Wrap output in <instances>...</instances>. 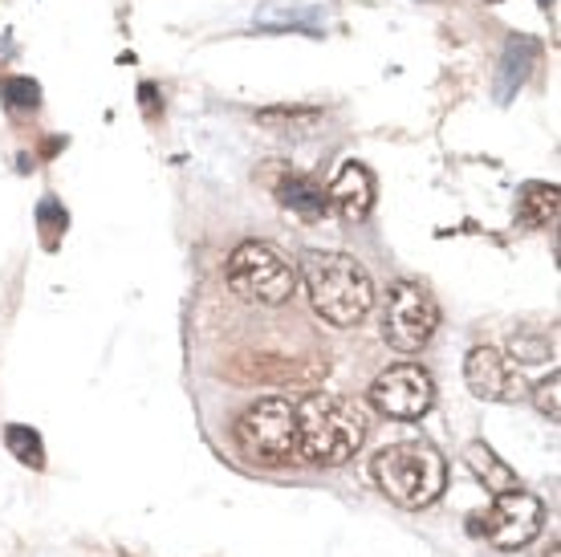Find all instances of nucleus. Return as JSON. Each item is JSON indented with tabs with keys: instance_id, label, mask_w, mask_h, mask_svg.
Segmentation results:
<instances>
[{
	"instance_id": "nucleus-1",
	"label": "nucleus",
	"mask_w": 561,
	"mask_h": 557,
	"mask_svg": "<svg viewBox=\"0 0 561 557\" xmlns=\"http://www.w3.org/2000/svg\"><path fill=\"white\" fill-rule=\"evenodd\" d=\"M301 281L313 314L337 330L358 326L375 306V281L346 252H306Z\"/></svg>"
},
{
	"instance_id": "nucleus-14",
	"label": "nucleus",
	"mask_w": 561,
	"mask_h": 557,
	"mask_svg": "<svg viewBox=\"0 0 561 557\" xmlns=\"http://www.w3.org/2000/svg\"><path fill=\"white\" fill-rule=\"evenodd\" d=\"M463 461H468V468H472V473H477L480 480L492 488V492H508V488H520L517 476H513V468L496 461V456H492V447L472 444L468 452H463Z\"/></svg>"
},
{
	"instance_id": "nucleus-11",
	"label": "nucleus",
	"mask_w": 561,
	"mask_h": 557,
	"mask_svg": "<svg viewBox=\"0 0 561 557\" xmlns=\"http://www.w3.org/2000/svg\"><path fill=\"white\" fill-rule=\"evenodd\" d=\"M537 54H541V45L534 37H513L505 45V57H501V70H496V98L508 102V98L517 94L520 82L529 78V70L537 66Z\"/></svg>"
},
{
	"instance_id": "nucleus-7",
	"label": "nucleus",
	"mask_w": 561,
	"mask_h": 557,
	"mask_svg": "<svg viewBox=\"0 0 561 557\" xmlns=\"http://www.w3.org/2000/svg\"><path fill=\"white\" fill-rule=\"evenodd\" d=\"M541 521H546V509L534 492L508 488V492H496V501L484 513L472 516V533H480L496 549H520L541 533Z\"/></svg>"
},
{
	"instance_id": "nucleus-9",
	"label": "nucleus",
	"mask_w": 561,
	"mask_h": 557,
	"mask_svg": "<svg viewBox=\"0 0 561 557\" xmlns=\"http://www.w3.org/2000/svg\"><path fill=\"white\" fill-rule=\"evenodd\" d=\"M325 204L342 216V220H366L375 208V175L363 163H346L337 171V180L325 192Z\"/></svg>"
},
{
	"instance_id": "nucleus-3",
	"label": "nucleus",
	"mask_w": 561,
	"mask_h": 557,
	"mask_svg": "<svg viewBox=\"0 0 561 557\" xmlns=\"http://www.w3.org/2000/svg\"><path fill=\"white\" fill-rule=\"evenodd\" d=\"M370 473H375V485L399 509H423V504H432L444 492L448 464L427 444H394L382 447L379 456H375Z\"/></svg>"
},
{
	"instance_id": "nucleus-20",
	"label": "nucleus",
	"mask_w": 561,
	"mask_h": 557,
	"mask_svg": "<svg viewBox=\"0 0 561 557\" xmlns=\"http://www.w3.org/2000/svg\"><path fill=\"white\" fill-rule=\"evenodd\" d=\"M558 390H561V375H558V371H553V375H549L546 383L537 387V411H541V416H549V419H558V416H561V407H558Z\"/></svg>"
},
{
	"instance_id": "nucleus-19",
	"label": "nucleus",
	"mask_w": 561,
	"mask_h": 557,
	"mask_svg": "<svg viewBox=\"0 0 561 557\" xmlns=\"http://www.w3.org/2000/svg\"><path fill=\"white\" fill-rule=\"evenodd\" d=\"M513 359H520V363H546L549 359V342L546 338H529V334H520L513 338Z\"/></svg>"
},
{
	"instance_id": "nucleus-12",
	"label": "nucleus",
	"mask_w": 561,
	"mask_h": 557,
	"mask_svg": "<svg viewBox=\"0 0 561 557\" xmlns=\"http://www.w3.org/2000/svg\"><path fill=\"white\" fill-rule=\"evenodd\" d=\"M277 200L289 212H297L301 220H322L325 208H330V204H325V192L313 180H306V175H285L277 187Z\"/></svg>"
},
{
	"instance_id": "nucleus-15",
	"label": "nucleus",
	"mask_w": 561,
	"mask_h": 557,
	"mask_svg": "<svg viewBox=\"0 0 561 557\" xmlns=\"http://www.w3.org/2000/svg\"><path fill=\"white\" fill-rule=\"evenodd\" d=\"M261 29H273V33H285V29H306L309 37H318V13L309 9H285V4H273L265 13L256 16Z\"/></svg>"
},
{
	"instance_id": "nucleus-21",
	"label": "nucleus",
	"mask_w": 561,
	"mask_h": 557,
	"mask_svg": "<svg viewBox=\"0 0 561 557\" xmlns=\"http://www.w3.org/2000/svg\"><path fill=\"white\" fill-rule=\"evenodd\" d=\"M541 4H546V9H549V4H553V0H541Z\"/></svg>"
},
{
	"instance_id": "nucleus-13",
	"label": "nucleus",
	"mask_w": 561,
	"mask_h": 557,
	"mask_svg": "<svg viewBox=\"0 0 561 557\" xmlns=\"http://www.w3.org/2000/svg\"><path fill=\"white\" fill-rule=\"evenodd\" d=\"M517 216L529 228H549V224L558 220V187L553 183H525Z\"/></svg>"
},
{
	"instance_id": "nucleus-10",
	"label": "nucleus",
	"mask_w": 561,
	"mask_h": 557,
	"mask_svg": "<svg viewBox=\"0 0 561 557\" xmlns=\"http://www.w3.org/2000/svg\"><path fill=\"white\" fill-rule=\"evenodd\" d=\"M463 378L477 399H513V375H508V363L496 354L492 346H477L463 363Z\"/></svg>"
},
{
	"instance_id": "nucleus-22",
	"label": "nucleus",
	"mask_w": 561,
	"mask_h": 557,
	"mask_svg": "<svg viewBox=\"0 0 561 557\" xmlns=\"http://www.w3.org/2000/svg\"><path fill=\"white\" fill-rule=\"evenodd\" d=\"M492 4H496V0H492Z\"/></svg>"
},
{
	"instance_id": "nucleus-17",
	"label": "nucleus",
	"mask_w": 561,
	"mask_h": 557,
	"mask_svg": "<svg viewBox=\"0 0 561 557\" xmlns=\"http://www.w3.org/2000/svg\"><path fill=\"white\" fill-rule=\"evenodd\" d=\"M318 118H322V114H318V111H301V106H294V111L277 106V111H261V114H256V123L273 126V130H309V126L318 123Z\"/></svg>"
},
{
	"instance_id": "nucleus-5",
	"label": "nucleus",
	"mask_w": 561,
	"mask_h": 557,
	"mask_svg": "<svg viewBox=\"0 0 561 557\" xmlns=\"http://www.w3.org/2000/svg\"><path fill=\"white\" fill-rule=\"evenodd\" d=\"M228 285L244 302L256 306H285L297 289V269L265 240H244L228 257Z\"/></svg>"
},
{
	"instance_id": "nucleus-6",
	"label": "nucleus",
	"mask_w": 561,
	"mask_h": 557,
	"mask_svg": "<svg viewBox=\"0 0 561 557\" xmlns=\"http://www.w3.org/2000/svg\"><path fill=\"white\" fill-rule=\"evenodd\" d=\"M435 326H439V306L423 285L399 281L387 293V309H382V338L403 354H415L432 342Z\"/></svg>"
},
{
	"instance_id": "nucleus-8",
	"label": "nucleus",
	"mask_w": 561,
	"mask_h": 557,
	"mask_svg": "<svg viewBox=\"0 0 561 557\" xmlns=\"http://www.w3.org/2000/svg\"><path fill=\"white\" fill-rule=\"evenodd\" d=\"M370 403L391 419H420L435 403V383L432 375L415 363L387 366L375 383H370Z\"/></svg>"
},
{
	"instance_id": "nucleus-18",
	"label": "nucleus",
	"mask_w": 561,
	"mask_h": 557,
	"mask_svg": "<svg viewBox=\"0 0 561 557\" xmlns=\"http://www.w3.org/2000/svg\"><path fill=\"white\" fill-rule=\"evenodd\" d=\"M4 102L13 106V111H37V102H42V86L33 82V78H4Z\"/></svg>"
},
{
	"instance_id": "nucleus-2",
	"label": "nucleus",
	"mask_w": 561,
	"mask_h": 557,
	"mask_svg": "<svg viewBox=\"0 0 561 557\" xmlns=\"http://www.w3.org/2000/svg\"><path fill=\"white\" fill-rule=\"evenodd\" d=\"M366 440V411L351 395L313 390L297 407V452L313 464H346Z\"/></svg>"
},
{
	"instance_id": "nucleus-16",
	"label": "nucleus",
	"mask_w": 561,
	"mask_h": 557,
	"mask_svg": "<svg viewBox=\"0 0 561 557\" xmlns=\"http://www.w3.org/2000/svg\"><path fill=\"white\" fill-rule=\"evenodd\" d=\"M4 440H9V447H13V456L21 464H28V468H42L45 464V447H42V435L37 432H28V428L13 423V428L4 432Z\"/></svg>"
},
{
	"instance_id": "nucleus-4",
	"label": "nucleus",
	"mask_w": 561,
	"mask_h": 557,
	"mask_svg": "<svg viewBox=\"0 0 561 557\" xmlns=\"http://www.w3.org/2000/svg\"><path fill=\"white\" fill-rule=\"evenodd\" d=\"M237 444L249 461L265 468H285L297 461V407L289 399H256L244 416L237 419Z\"/></svg>"
}]
</instances>
